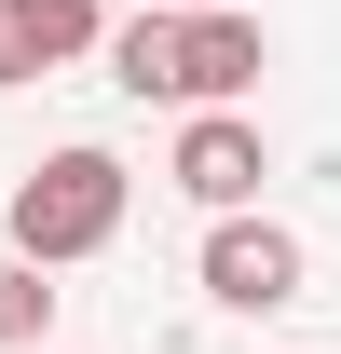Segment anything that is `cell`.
Segmentation results:
<instances>
[{
	"instance_id": "obj_1",
	"label": "cell",
	"mask_w": 341,
	"mask_h": 354,
	"mask_svg": "<svg viewBox=\"0 0 341 354\" xmlns=\"http://www.w3.org/2000/svg\"><path fill=\"white\" fill-rule=\"evenodd\" d=\"M123 205H137V177H123V150H42V164L14 177V205H0V245L14 259H42V272H69V259H96V245H123Z\"/></svg>"
},
{
	"instance_id": "obj_2",
	"label": "cell",
	"mask_w": 341,
	"mask_h": 354,
	"mask_svg": "<svg viewBox=\"0 0 341 354\" xmlns=\"http://www.w3.org/2000/svg\"><path fill=\"white\" fill-rule=\"evenodd\" d=\"M300 232L287 218H259V205H232V218H205V300L218 313H287L300 300Z\"/></svg>"
},
{
	"instance_id": "obj_3",
	"label": "cell",
	"mask_w": 341,
	"mask_h": 354,
	"mask_svg": "<svg viewBox=\"0 0 341 354\" xmlns=\"http://www.w3.org/2000/svg\"><path fill=\"white\" fill-rule=\"evenodd\" d=\"M177 191H191V205H205V218H232V205H259V177H273V150H259V123L246 109H191V123H177Z\"/></svg>"
},
{
	"instance_id": "obj_4",
	"label": "cell",
	"mask_w": 341,
	"mask_h": 354,
	"mask_svg": "<svg viewBox=\"0 0 341 354\" xmlns=\"http://www.w3.org/2000/svg\"><path fill=\"white\" fill-rule=\"evenodd\" d=\"M259 68H273L259 14H246V0H218V14H191V41H177V109H246Z\"/></svg>"
},
{
	"instance_id": "obj_5",
	"label": "cell",
	"mask_w": 341,
	"mask_h": 354,
	"mask_svg": "<svg viewBox=\"0 0 341 354\" xmlns=\"http://www.w3.org/2000/svg\"><path fill=\"white\" fill-rule=\"evenodd\" d=\"M0 14H14L28 68H82V55L110 41V0H0Z\"/></svg>"
},
{
	"instance_id": "obj_6",
	"label": "cell",
	"mask_w": 341,
	"mask_h": 354,
	"mask_svg": "<svg viewBox=\"0 0 341 354\" xmlns=\"http://www.w3.org/2000/svg\"><path fill=\"white\" fill-rule=\"evenodd\" d=\"M42 327H55L42 259H14V245H0V354H42Z\"/></svg>"
},
{
	"instance_id": "obj_7",
	"label": "cell",
	"mask_w": 341,
	"mask_h": 354,
	"mask_svg": "<svg viewBox=\"0 0 341 354\" xmlns=\"http://www.w3.org/2000/svg\"><path fill=\"white\" fill-rule=\"evenodd\" d=\"M0 82H28V41H14V14H0Z\"/></svg>"
},
{
	"instance_id": "obj_8",
	"label": "cell",
	"mask_w": 341,
	"mask_h": 354,
	"mask_svg": "<svg viewBox=\"0 0 341 354\" xmlns=\"http://www.w3.org/2000/svg\"><path fill=\"white\" fill-rule=\"evenodd\" d=\"M164 14H218V0H164Z\"/></svg>"
}]
</instances>
